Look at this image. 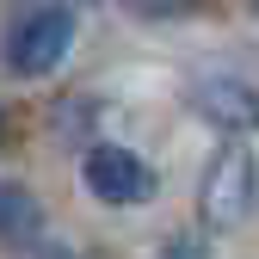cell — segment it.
<instances>
[{
	"mask_svg": "<svg viewBox=\"0 0 259 259\" xmlns=\"http://www.w3.org/2000/svg\"><path fill=\"white\" fill-rule=\"evenodd\" d=\"M7 68L19 80H44L56 74L62 62L74 50V7H62V0H37V7H25L13 25H7Z\"/></svg>",
	"mask_w": 259,
	"mask_h": 259,
	"instance_id": "cell-1",
	"label": "cell"
},
{
	"mask_svg": "<svg viewBox=\"0 0 259 259\" xmlns=\"http://www.w3.org/2000/svg\"><path fill=\"white\" fill-rule=\"evenodd\" d=\"M80 185H87V191H93L99 204H111V210H130V204H148L154 191H160L154 167H148L142 154L117 148V142H93V148L80 154Z\"/></svg>",
	"mask_w": 259,
	"mask_h": 259,
	"instance_id": "cell-2",
	"label": "cell"
},
{
	"mask_svg": "<svg viewBox=\"0 0 259 259\" xmlns=\"http://www.w3.org/2000/svg\"><path fill=\"white\" fill-rule=\"evenodd\" d=\"M191 111L216 123L222 136H247V130H259V87H247L235 74H204L191 87Z\"/></svg>",
	"mask_w": 259,
	"mask_h": 259,
	"instance_id": "cell-3",
	"label": "cell"
},
{
	"mask_svg": "<svg viewBox=\"0 0 259 259\" xmlns=\"http://www.w3.org/2000/svg\"><path fill=\"white\" fill-rule=\"evenodd\" d=\"M253 154L247 148H222L216 167L204 179V216L216 222V229H235V222H247V204H253Z\"/></svg>",
	"mask_w": 259,
	"mask_h": 259,
	"instance_id": "cell-4",
	"label": "cell"
},
{
	"mask_svg": "<svg viewBox=\"0 0 259 259\" xmlns=\"http://www.w3.org/2000/svg\"><path fill=\"white\" fill-rule=\"evenodd\" d=\"M44 235V204L31 198V185L0 179V247H31Z\"/></svg>",
	"mask_w": 259,
	"mask_h": 259,
	"instance_id": "cell-5",
	"label": "cell"
},
{
	"mask_svg": "<svg viewBox=\"0 0 259 259\" xmlns=\"http://www.w3.org/2000/svg\"><path fill=\"white\" fill-rule=\"evenodd\" d=\"M130 13H142V19H167V13H185L191 0H123Z\"/></svg>",
	"mask_w": 259,
	"mask_h": 259,
	"instance_id": "cell-6",
	"label": "cell"
},
{
	"mask_svg": "<svg viewBox=\"0 0 259 259\" xmlns=\"http://www.w3.org/2000/svg\"><path fill=\"white\" fill-rule=\"evenodd\" d=\"M160 259H210V253H204V241H198V235H173Z\"/></svg>",
	"mask_w": 259,
	"mask_h": 259,
	"instance_id": "cell-7",
	"label": "cell"
},
{
	"mask_svg": "<svg viewBox=\"0 0 259 259\" xmlns=\"http://www.w3.org/2000/svg\"><path fill=\"white\" fill-rule=\"evenodd\" d=\"M247 7H259V0H247Z\"/></svg>",
	"mask_w": 259,
	"mask_h": 259,
	"instance_id": "cell-8",
	"label": "cell"
},
{
	"mask_svg": "<svg viewBox=\"0 0 259 259\" xmlns=\"http://www.w3.org/2000/svg\"><path fill=\"white\" fill-rule=\"evenodd\" d=\"M0 123H7V117H0Z\"/></svg>",
	"mask_w": 259,
	"mask_h": 259,
	"instance_id": "cell-9",
	"label": "cell"
}]
</instances>
